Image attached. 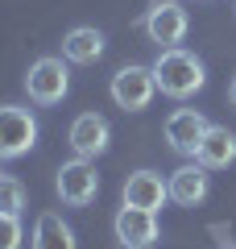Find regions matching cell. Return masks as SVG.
<instances>
[{
	"instance_id": "1",
	"label": "cell",
	"mask_w": 236,
	"mask_h": 249,
	"mask_svg": "<svg viewBox=\"0 0 236 249\" xmlns=\"http://www.w3.org/2000/svg\"><path fill=\"white\" fill-rule=\"evenodd\" d=\"M153 79H157V91L170 100H186L207 83V71H203V62L195 58L191 50L174 46V50H162L153 62Z\"/></svg>"
},
{
	"instance_id": "2",
	"label": "cell",
	"mask_w": 236,
	"mask_h": 249,
	"mask_svg": "<svg viewBox=\"0 0 236 249\" xmlns=\"http://www.w3.org/2000/svg\"><path fill=\"white\" fill-rule=\"evenodd\" d=\"M37 145V116L21 104H0V162L21 158Z\"/></svg>"
},
{
	"instance_id": "3",
	"label": "cell",
	"mask_w": 236,
	"mask_h": 249,
	"mask_svg": "<svg viewBox=\"0 0 236 249\" xmlns=\"http://www.w3.org/2000/svg\"><path fill=\"white\" fill-rule=\"evenodd\" d=\"M54 187H58V196H62L67 208H87L91 199L100 196V170H96V162L75 154L70 162H62Z\"/></svg>"
},
{
	"instance_id": "4",
	"label": "cell",
	"mask_w": 236,
	"mask_h": 249,
	"mask_svg": "<svg viewBox=\"0 0 236 249\" xmlns=\"http://www.w3.org/2000/svg\"><path fill=\"white\" fill-rule=\"evenodd\" d=\"M112 100L116 108H124V112H141V108H149V100L157 96V79H153V67H120V71L112 75Z\"/></svg>"
},
{
	"instance_id": "5",
	"label": "cell",
	"mask_w": 236,
	"mask_h": 249,
	"mask_svg": "<svg viewBox=\"0 0 236 249\" xmlns=\"http://www.w3.org/2000/svg\"><path fill=\"white\" fill-rule=\"evenodd\" d=\"M25 91L34 104H58L70 91V71L62 58H37L25 75Z\"/></svg>"
},
{
	"instance_id": "6",
	"label": "cell",
	"mask_w": 236,
	"mask_h": 249,
	"mask_svg": "<svg viewBox=\"0 0 236 249\" xmlns=\"http://www.w3.org/2000/svg\"><path fill=\"white\" fill-rule=\"evenodd\" d=\"M186 25L191 21H186V9L178 0H157L145 13V34H149V42H157V50H174L186 37Z\"/></svg>"
},
{
	"instance_id": "7",
	"label": "cell",
	"mask_w": 236,
	"mask_h": 249,
	"mask_svg": "<svg viewBox=\"0 0 236 249\" xmlns=\"http://www.w3.org/2000/svg\"><path fill=\"white\" fill-rule=\"evenodd\" d=\"M67 142H70V150H75L79 158H91V162H96L100 154L108 150V142H112V129H108V121L100 112H83V116L70 121Z\"/></svg>"
},
{
	"instance_id": "8",
	"label": "cell",
	"mask_w": 236,
	"mask_h": 249,
	"mask_svg": "<svg viewBox=\"0 0 236 249\" xmlns=\"http://www.w3.org/2000/svg\"><path fill=\"white\" fill-rule=\"evenodd\" d=\"M203 133H207V116H203L199 108H178V112H170V121H166V145L174 154L195 158V145L203 142Z\"/></svg>"
},
{
	"instance_id": "9",
	"label": "cell",
	"mask_w": 236,
	"mask_h": 249,
	"mask_svg": "<svg viewBox=\"0 0 236 249\" xmlns=\"http://www.w3.org/2000/svg\"><path fill=\"white\" fill-rule=\"evenodd\" d=\"M116 241L124 249H149L157 241V212H145V208H129L124 204L116 212Z\"/></svg>"
},
{
	"instance_id": "10",
	"label": "cell",
	"mask_w": 236,
	"mask_h": 249,
	"mask_svg": "<svg viewBox=\"0 0 236 249\" xmlns=\"http://www.w3.org/2000/svg\"><path fill=\"white\" fill-rule=\"evenodd\" d=\"M170 199V187L157 170H133L124 178V204L129 208H145V212H157V208Z\"/></svg>"
},
{
	"instance_id": "11",
	"label": "cell",
	"mask_w": 236,
	"mask_h": 249,
	"mask_svg": "<svg viewBox=\"0 0 236 249\" xmlns=\"http://www.w3.org/2000/svg\"><path fill=\"white\" fill-rule=\"evenodd\" d=\"M195 162L207 170H224L236 162V133L228 129V124H207V133H203V142L195 145Z\"/></svg>"
},
{
	"instance_id": "12",
	"label": "cell",
	"mask_w": 236,
	"mask_h": 249,
	"mask_svg": "<svg viewBox=\"0 0 236 249\" xmlns=\"http://www.w3.org/2000/svg\"><path fill=\"white\" fill-rule=\"evenodd\" d=\"M166 187H170V199H174L178 208H199L203 199H207V166L186 162V166H178L174 175L166 178Z\"/></svg>"
},
{
	"instance_id": "13",
	"label": "cell",
	"mask_w": 236,
	"mask_h": 249,
	"mask_svg": "<svg viewBox=\"0 0 236 249\" xmlns=\"http://www.w3.org/2000/svg\"><path fill=\"white\" fill-rule=\"evenodd\" d=\"M34 249H79L75 245V229H70L58 212H42L37 224H34Z\"/></svg>"
},
{
	"instance_id": "14",
	"label": "cell",
	"mask_w": 236,
	"mask_h": 249,
	"mask_svg": "<svg viewBox=\"0 0 236 249\" xmlns=\"http://www.w3.org/2000/svg\"><path fill=\"white\" fill-rule=\"evenodd\" d=\"M104 54V34L91 25H75L62 37V58L67 62H96Z\"/></svg>"
},
{
	"instance_id": "15",
	"label": "cell",
	"mask_w": 236,
	"mask_h": 249,
	"mask_svg": "<svg viewBox=\"0 0 236 249\" xmlns=\"http://www.w3.org/2000/svg\"><path fill=\"white\" fill-rule=\"evenodd\" d=\"M0 212H9V216H21L25 212V187L17 183V178H0Z\"/></svg>"
},
{
	"instance_id": "16",
	"label": "cell",
	"mask_w": 236,
	"mask_h": 249,
	"mask_svg": "<svg viewBox=\"0 0 236 249\" xmlns=\"http://www.w3.org/2000/svg\"><path fill=\"white\" fill-rule=\"evenodd\" d=\"M25 232H21V216L0 212V249H21Z\"/></svg>"
},
{
	"instance_id": "17",
	"label": "cell",
	"mask_w": 236,
	"mask_h": 249,
	"mask_svg": "<svg viewBox=\"0 0 236 249\" xmlns=\"http://www.w3.org/2000/svg\"><path fill=\"white\" fill-rule=\"evenodd\" d=\"M228 100H232V108H236V75H232V83H228Z\"/></svg>"
},
{
	"instance_id": "18",
	"label": "cell",
	"mask_w": 236,
	"mask_h": 249,
	"mask_svg": "<svg viewBox=\"0 0 236 249\" xmlns=\"http://www.w3.org/2000/svg\"><path fill=\"white\" fill-rule=\"evenodd\" d=\"M0 178H4V170H0Z\"/></svg>"
},
{
	"instance_id": "19",
	"label": "cell",
	"mask_w": 236,
	"mask_h": 249,
	"mask_svg": "<svg viewBox=\"0 0 236 249\" xmlns=\"http://www.w3.org/2000/svg\"><path fill=\"white\" fill-rule=\"evenodd\" d=\"M228 249H232V245H228Z\"/></svg>"
}]
</instances>
